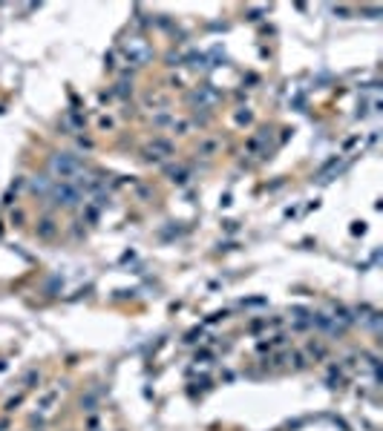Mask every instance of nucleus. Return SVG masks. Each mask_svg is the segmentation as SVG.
Returning a JSON list of instances; mask_svg holds the SVG:
<instances>
[{
  "label": "nucleus",
  "instance_id": "f03ea898",
  "mask_svg": "<svg viewBox=\"0 0 383 431\" xmlns=\"http://www.w3.org/2000/svg\"><path fill=\"white\" fill-rule=\"evenodd\" d=\"M55 199H58V204L75 207V204L81 201V193L75 190V187H70V184H60V187H55Z\"/></svg>",
  "mask_w": 383,
  "mask_h": 431
},
{
  "label": "nucleus",
  "instance_id": "f257e3e1",
  "mask_svg": "<svg viewBox=\"0 0 383 431\" xmlns=\"http://www.w3.org/2000/svg\"><path fill=\"white\" fill-rule=\"evenodd\" d=\"M52 170L58 173V176H75L78 173V161L70 158V155H55L52 158Z\"/></svg>",
  "mask_w": 383,
  "mask_h": 431
}]
</instances>
